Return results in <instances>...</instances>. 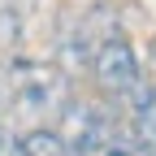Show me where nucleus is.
<instances>
[{
  "instance_id": "nucleus-1",
  "label": "nucleus",
  "mask_w": 156,
  "mask_h": 156,
  "mask_svg": "<svg viewBox=\"0 0 156 156\" xmlns=\"http://www.w3.org/2000/svg\"><path fill=\"white\" fill-rule=\"evenodd\" d=\"M91 69H95V83H100L108 95H126V91L143 78L139 56H134V48L126 44V39H108V44H100Z\"/></svg>"
},
{
  "instance_id": "nucleus-2",
  "label": "nucleus",
  "mask_w": 156,
  "mask_h": 156,
  "mask_svg": "<svg viewBox=\"0 0 156 156\" xmlns=\"http://www.w3.org/2000/svg\"><path fill=\"white\" fill-rule=\"evenodd\" d=\"M13 156H69V143L61 139V130H26L13 143Z\"/></svg>"
},
{
  "instance_id": "nucleus-3",
  "label": "nucleus",
  "mask_w": 156,
  "mask_h": 156,
  "mask_svg": "<svg viewBox=\"0 0 156 156\" xmlns=\"http://www.w3.org/2000/svg\"><path fill=\"white\" fill-rule=\"evenodd\" d=\"M130 139L156 152V100L143 104V108H134V117H130Z\"/></svg>"
},
{
  "instance_id": "nucleus-4",
  "label": "nucleus",
  "mask_w": 156,
  "mask_h": 156,
  "mask_svg": "<svg viewBox=\"0 0 156 156\" xmlns=\"http://www.w3.org/2000/svg\"><path fill=\"white\" fill-rule=\"evenodd\" d=\"M104 156H156L152 147H143V143H134V139H126V143H108V152Z\"/></svg>"
},
{
  "instance_id": "nucleus-5",
  "label": "nucleus",
  "mask_w": 156,
  "mask_h": 156,
  "mask_svg": "<svg viewBox=\"0 0 156 156\" xmlns=\"http://www.w3.org/2000/svg\"><path fill=\"white\" fill-rule=\"evenodd\" d=\"M0 156H9V134H5V126H0Z\"/></svg>"
},
{
  "instance_id": "nucleus-6",
  "label": "nucleus",
  "mask_w": 156,
  "mask_h": 156,
  "mask_svg": "<svg viewBox=\"0 0 156 156\" xmlns=\"http://www.w3.org/2000/svg\"><path fill=\"white\" fill-rule=\"evenodd\" d=\"M147 65H152V74H156V39H152V48H147Z\"/></svg>"
},
{
  "instance_id": "nucleus-7",
  "label": "nucleus",
  "mask_w": 156,
  "mask_h": 156,
  "mask_svg": "<svg viewBox=\"0 0 156 156\" xmlns=\"http://www.w3.org/2000/svg\"><path fill=\"white\" fill-rule=\"evenodd\" d=\"M0 104H5V91H0Z\"/></svg>"
}]
</instances>
